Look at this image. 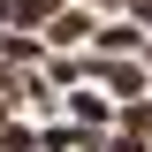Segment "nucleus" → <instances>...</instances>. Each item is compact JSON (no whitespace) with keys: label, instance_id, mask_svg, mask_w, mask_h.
I'll return each instance as SVG.
<instances>
[{"label":"nucleus","instance_id":"obj_1","mask_svg":"<svg viewBox=\"0 0 152 152\" xmlns=\"http://www.w3.org/2000/svg\"><path fill=\"white\" fill-rule=\"evenodd\" d=\"M61 91H69V84H61ZM61 114H69V122H76L84 137L114 129V99H107V91H69V99H61Z\"/></svg>","mask_w":152,"mask_h":152},{"label":"nucleus","instance_id":"obj_4","mask_svg":"<svg viewBox=\"0 0 152 152\" xmlns=\"http://www.w3.org/2000/svg\"><path fill=\"white\" fill-rule=\"evenodd\" d=\"M84 152H152V145L129 137V129H99V137H84Z\"/></svg>","mask_w":152,"mask_h":152},{"label":"nucleus","instance_id":"obj_2","mask_svg":"<svg viewBox=\"0 0 152 152\" xmlns=\"http://www.w3.org/2000/svg\"><path fill=\"white\" fill-rule=\"evenodd\" d=\"M84 46H91V53H145V23H129L122 8H114V23H91Z\"/></svg>","mask_w":152,"mask_h":152},{"label":"nucleus","instance_id":"obj_3","mask_svg":"<svg viewBox=\"0 0 152 152\" xmlns=\"http://www.w3.org/2000/svg\"><path fill=\"white\" fill-rule=\"evenodd\" d=\"M38 152H84V129H76L69 114H46V129H38Z\"/></svg>","mask_w":152,"mask_h":152},{"label":"nucleus","instance_id":"obj_5","mask_svg":"<svg viewBox=\"0 0 152 152\" xmlns=\"http://www.w3.org/2000/svg\"><path fill=\"white\" fill-rule=\"evenodd\" d=\"M84 8H122V0H84Z\"/></svg>","mask_w":152,"mask_h":152},{"label":"nucleus","instance_id":"obj_6","mask_svg":"<svg viewBox=\"0 0 152 152\" xmlns=\"http://www.w3.org/2000/svg\"><path fill=\"white\" fill-rule=\"evenodd\" d=\"M145 91H152V69H145Z\"/></svg>","mask_w":152,"mask_h":152}]
</instances>
